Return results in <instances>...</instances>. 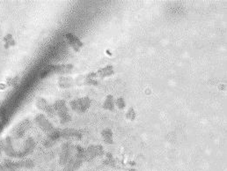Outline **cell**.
I'll list each match as a JSON object with an SVG mask.
<instances>
[{"instance_id":"obj_3","label":"cell","mask_w":227,"mask_h":171,"mask_svg":"<svg viewBox=\"0 0 227 171\" xmlns=\"http://www.w3.org/2000/svg\"><path fill=\"white\" fill-rule=\"evenodd\" d=\"M98 75H101L102 76V77H104V76H107V75H110L113 73V69L111 66H107V68H104L102 70H101L100 71H98Z\"/></svg>"},{"instance_id":"obj_4","label":"cell","mask_w":227,"mask_h":171,"mask_svg":"<svg viewBox=\"0 0 227 171\" xmlns=\"http://www.w3.org/2000/svg\"><path fill=\"white\" fill-rule=\"evenodd\" d=\"M113 107H114L113 102L107 100V101H106V103H105V109H112Z\"/></svg>"},{"instance_id":"obj_2","label":"cell","mask_w":227,"mask_h":171,"mask_svg":"<svg viewBox=\"0 0 227 171\" xmlns=\"http://www.w3.org/2000/svg\"><path fill=\"white\" fill-rule=\"evenodd\" d=\"M67 36H68V39L70 40V43L72 45V47L76 49H79V46H81L82 43L79 41L78 38H76L72 34H67Z\"/></svg>"},{"instance_id":"obj_5","label":"cell","mask_w":227,"mask_h":171,"mask_svg":"<svg viewBox=\"0 0 227 171\" xmlns=\"http://www.w3.org/2000/svg\"><path fill=\"white\" fill-rule=\"evenodd\" d=\"M117 105H118V107L121 108V109H122V108L124 107V102H123V100H122V98L117 100Z\"/></svg>"},{"instance_id":"obj_1","label":"cell","mask_w":227,"mask_h":171,"mask_svg":"<svg viewBox=\"0 0 227 171\" xmlns=\"http://www.w3.org/2000/svg\"><path fill=\"white\" fill-rule=\"evenodd\" d=\"M89 103H90L89 100L85 98V99H82V100H79V101H75L71 104H72V107H73L74 109L83 111L88 107Z\"/></svg>"}]
</instances>
